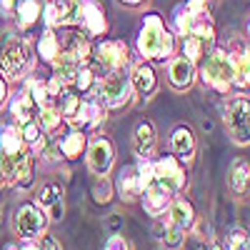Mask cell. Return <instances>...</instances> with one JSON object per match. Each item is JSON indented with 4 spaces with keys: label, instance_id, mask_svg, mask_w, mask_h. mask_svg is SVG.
Returning <instances> with one entry per match:
<instances>
[{
    "label": "cell",
    "instance_id": "8fae6325",
    "mask_svg": "<svg viewBox=\"0 0 250 250\" xmlns=\"http://www.w3.org/2000/svg\"><path fill=\"white\" fill-rule=\"evenodd\" d=\"M153 170H155V180L168 188L170 193L180 190L183 183H185V175H183V168L178 165V160L173 155H163L158 163H153Z\"/></svg>",
    "mask_w": 250,
    "mask_h": 250
},
{
    "label": "cell",
    "instance_id": "9a60e30c",
    "mask_svg": "<svg viewBox=\"0 0 250 250\" xmlns=\"http://www.w3.org/2000/svg\"><path fill=\"white\" fill-rule=\"evenodd\" d=\"M143 190H145V200H143L145 203V210H148L150 215H160L165 208H168L170 195H173L168 188H163L158 180H153L150 185H145Z\"/></svg>",
    "mask_w": 250,
    "mask_h": 250
},
{
    "label": "cell",
    "instance_id": "1f68e13d",
    "mask_svg": "<svg viewBox=\"0 0 250 250\" xmlns=\"http://www.w3.org/2000/svg\"><path fill=\"white\" fill-rule=\"evenodd\" d=\"M20 135H23L25 143H30L33 148H40V143H43V133H40V125L35 120H28L20 125Z\"/></svg>",
    "mask_w": 250,
    "mask_h": 250
},
{
    "label": "cell",
    "instance_id": "277c9868",
    "mask_svg": "<svg viewBox=\"0 0 250 250\" xmlns=\"http://www.w3.org/2000/svg\"><path fill=\"white\" fill-rule=\"evenodd\" d=\"M0 68L10 80L23 78L33 68V50L30 43L23 38H10L0 50Z\"/></svg>",
    "mask_w": 250,
    "mask_h": 250
},
{
    "label": "cell",
    "instance_id": "30bf717a",
    "mask_svg": "<svg viewBox=\"0 0 250 250\" xmlns=\"http://www.w3.org/2000/svg\"><path fill=\"white\" fill-rule=\"evenodd\" d=\"M45 225H48L45 213H40L35 205H23L18 210V215H15V228H18V233L23 235V240L38 238L40 233L45 230Z\"/></svg>",
    "mask_w": 250,
    "mask_h": 250
},
{
    "label": "cell",
    "instance_id": "5b68a950",
    "mask_svg": "<svg viewBox=\"0 0 250 250\" xmlns=\"http://www.w3.org/2000/svg\"><path fill=\"white\" fill-rule=\"evenodd\" d=\"M203 80L210 88H215L218 93H225L228 85L233 83V60L225 50H213L210 55L205 58L203 68H200Z\"/></svg>",
    "mask_w": 250,
    "mask_h": 250
},
{
    "label": "cell",
    "instance_id": "4fadbf2b",
    "mask_svg": "<svg viewBox=\"0 0 250 250\" xmlns=\"http://www.w3.org/2000/svg\"><path fill=\"white\" fill-rule=\"evenodd\" d=\"M78 25L85 30L88 35H103L108 30V20L103 8L95 3V0H80V18Z\"/></svg>",
    "mask_w": 250,
    "mask_h": 250
},
{
    "label": "cell",
    "instance_id": "4dcf8cb0",
    "mask_svg": "<svg viewBox=\"0 0 250 250\" xmlns=\"http://www.w3.org/2000/svg\"><path fill=\"white\" fill-rule=\"evenodd\" d=\"M60 123H62V115H60V110H58V108H53V105L40 108V125H43V128H45L48 133L58 130V128H60Z\"/></svg>",
    "mask_w": 250,
    "mask_h": 250
},
{
    "label": "cell",
    "instance_id": "e0dca14e",
    "mask_svg": "<svg viewBox=\"0 0 250 250\" xmlns=\"http://www.w3.org/2000/svg\"><path fill=\"white\" fill-rule=\"evenodd\" d=\"M133 148L138 158H150L155 153V130L150 123H140L133 135Z\"/></svg>",
    "mask_w": 250,
    "mask_h": 250
},
{
    "label": "cell",
    "instance_id": "8d00e7d4",
    "mask_svg": "<svg viewBox=\"0 0 250 250\" xmlns=\"http://www.w3.org/2000/svg\"><path fill=\"white\" fill-rule=\"evenodd\" d=\"M185 8L193 15H208V0H188Z\"/></svg>",
    "mask_w": 250,
    "mask_h": 250
},
{
    "label": "cell",
    "instance_id": "ffe728a7",
    "mask_svg": "<svg viewBox=\"0 0 250 250\" xmlns=\"http://www.w3.org/2000/svg\"><path fill=\"white\" fill-rule=\"evenodd\" d=\"M35 110H38V105L33 103V98H30L25 90H20V93L13 98V103H10V113L15 115L18 125L33 120V118H35Z\"/></svg>",
    "mask_w": 250,
    "mask_h": 250
},
{
    "label": "cell",
    "instance_id": "f546056e",
    "mask_svg": "<svg viewBox=\"0 0 250 250\" xmlns=\"http://www.w3.org/2000/svg\"><path fill=\"white\" fill-rule=\"evenodd\" d=\"M230 185H233L235 193H245L248 190V163L245 160H235L233 175H230Z\"/></svg>",
    "mask_w": 250,
    "mask_h": 250
},
{
    "label": "cell",
    "instance_id": "d6a6232c",
    "mask_svg": "<svg viewBox=\"0 0 250 250\" xmlns=\"http://www.w3.org/2000/svg\"><path fill=\"white\" fill-rule=\"evenodd\" d=\"M190 23H193V13L188 10L185 5H180L178 10H175V30H178V35H188L190 33Z\"/></svg>",
    "mask_w": 250,
    "mask_h": 250
},
{
    "label": "cell",
    "instance_id": "74e56055",
    "mask_svg": "<svg viewBox=\"0 0 250 250\" xmlns=\"http://www.w3.org/2000/svg\"><path fill=\"white\" fill-rule=\"evenodd\" d=\"M105 250H130L128 240L120 238V235H110V240L105 243Z\"/></svg>",
    "mask_w": 250,
    "mask_h": 250
},
{
    "label": "cell",
    "instance_id": "f1b7e54d",
    "mask_svg": "<svg viewBox=\"0 0 250 250\" xmlns=\"http://www.w3.org/2000/svg\"><path fill=\"white\" fill-rule=\"evenodd\" d=\"M25 93L33 98V103L38 105V110L45 108V105H50V93H48V85H45L43 80H28V83H25Z\"/></svg>",
    "mask_w": 250,
    "mask_h": 250
},
{
    "label": "cell",
    "instance_id": "83f0119b",
    "mask_svg": "<svg viewBox=\"0 0 250 250\" xmlns=\"http://www.w3.org/2000/svg\"><path fill=\"white\" fill-rule=\"evenodd\" d=\"M230 60H233V83L238 88H248V73H250V65H248V50H243V53H235V55H230Z\"/></svg>",
    "mask_w": 250,
    "mask_h": 250
},
{
    "label": "cell",
    "instance_id": "836d02e7",
    "mask_svg": "<svg viewBox=\"0 0 250 250\" xmlns=\"http://www.w3.org/2000/svg\"><path fill=\"white\" fill-rule=\"evenodd\" d=\"M110 190H113L110 180L103 175V178L98 180V185H95V200H98V203H108V200H110Z\"/></svg>",
    "mask_w": 250,
    "mask_h": 250
},
{
    "label": "cell",
    "instance_id": "3957f363",
    "mask_svg": "<svg viewBox=\"0 0 250 250\" xmlns=\"http://www.w3.org/2000/svg\"><path fill=\"white\" fill-rule=\"evenodd\" d=\"M95 98L108 108H120L130 100L133 85H130V75H125V70H113L108 75L98 78L95 83Z\"/></svg>",
    "mask_w": 250,
    "mask_h": 250
},
{
    "label": "cell",
    "instance_id": "7c38bea8",
    "mask_svg": "<svg viewBox=\"0 0 250 250\" xmlns=\"http://www.w3.org/2000/svg\"><path fill=\"white\" fill-rule=\"evenodd\" d=\"M113 160H115V150H113L110 140L98 138V140L90 143V148H88V168L95 175H108V170L113 168Z\"/></svg>",
    "mask_w": 250,
    "mask_h": 250
},
{
    "label": "cell",
    "instance_id": "9c48e42d",
    "mask_svg": "<svg viewBox=\"0 0 250 250\" xmlns=\"http://www.w3.org/2000/svg\"><path fill=\"white\" fill-rule=\"evenodd\" d=\"M65 120L70 123L73 130H80V133L95 128V125L103 120V105H100V100H98V98H85V100L80 98L78 108H75L73 115L65 118Z\"/></svg>",
    "mask_w": 250,
    "mask_h": 250
},
{
    "label": "cell",
    "instance_id": "5bb4252c",
    "mask_svg": "<svg viewBox=\"0 0 250 250\" xmlns=\"http://www.w3.org/2000/svg\"><path fill=\"white\" fill-rule=\"evenodd\" d=\"M25 153V140L18 125H5L0 130V158H18Z\"/></svg>",
    "mask_w": 250,
    "mask_h": 250
},
{
    "label": "cell",
    "instance_id": "ba28073f",
    "mask_svg": "<svg viewBox=\"0 0 250 250\" xmlns=\"http://www.w3.org/2000/svg\"><path fill=\"white\" fill-rule=\"evenodd\" d=\"M248 98H235L228 103V110H225V123H228V130L235 138V143H248Z\"/></svg>",
    "mask_w": 250,
    "mask_h": 250
},
{
    "label": "cell",
    "instance_id": "7bdbcfd3",
    "mask_svg": "<svg viewBox=\"0 0 250 250\" xmlns=\"http://www.w3.org/2000/svg\"><path fill=\"white\" fill-rule=\"evenodd\" d=\"M23 250H40V248H38V245H35L33 240H28V243L23 245Z\"/></svg>",
    "mask_w": 250,
    "mask_h": 250
},
{
    "label": "cell",
    "instance_id": "b9f144b4",
    "mask_svg": "<svg viewBox=\"0 0 250 250\" xmlns=\"http://www.w3.org/2000/svg\"><path fill=\"white\" fill-rule=\"evenodd\" d=\"M200 250H230L228 245H223V243H208L205 248H200Z\"/></svg>",
    "mask_w": 250,
    "mask_h": 250
},
{
    "label": "cell",
    "instance_id": "60d3db41",
    "mask_svg": "<svg viewBox=\"0 0 250 250\" xmlns=\"http://www.w3.org/2000/svg\"><path fill=\"white\" fill-rule=\"evenodd\" d=\"M40 250H60V248H58V243H55L53 238H45L43 245H40Z\"/></svg>",
    "mask_w": 250,
    "mask_h": 250
},
{
    "label": "cell",
    "instance_id": "ee69618b",
    "mask_svg": "<svg viewBox=\"0 0 250 250\" xmlns=\"http://www.w3.org/2000/svg\"><path fill=\"white\" fill-rule=\"evenodd\" d=\"M3 98H5V83H3V78H0V103H3Z\"/></svg>",
    "mask_w": 250,
    "mask_h": 250
},
{
    "label": "cell",
    "instance_id": "2e32d148",
    "mask_svg": "<svg viewBox=\"0 0 250 250\" xmlns=\"http://www.w3.org/2000/svg\"><path fill=\"white\" fill-rule=\"evenodd\" d=\"M170 148H173L175 158L190 160L193 153H195V138H193L190 128H185V125L175 128V130H173V138H170Z\"/></svg>",
    "mask_w": 250,
    "mask_h": 250
},
{
    "label": "cell",
    "instance_id": "4316f807",
    "mask_svg": "<svg viewBox=\"0 0 250 250\" xmlns=\"http://www.w3.org/2000/svg\"><path fill=\"white\" fill-rule=\"evenodd\" d=\"M83 150H85V135H83L80 130H70L65 138L60 140V153L65 158H78Z\"/></svg>",
    "mask_w": 250,
    "mask_h": 250
},
{
    "label": "cell",
    "instance_id": "603a6c76",
    "mask_svg": "<svg viewBox=\"0 0 250 250\" xmlns=\"http://www.w3.org/2000/svg\"><path fill=\"white\" fill-rule=\"evenodd\" d=\"M195 223V215H193V205L185 203V200H178L173 208H170V215H168V225H175L180 230L190 228Z\"/></svg>",
    "mask_w": 250,
    "mask_h": 250
},
{
    "label": "cell",
    "instance_id": "6da1fadb",
    "mask_svg": "<svg viewBox=\"0 0 250 250\" xmlns=\"http://www.w3.org/2000/svg\"><path fill=\"white\" fill-rule=\"evenodd\" d=\"M173 48H175V40L160 20V15L155 13L145 15L140 35H138V53L145 60H165L173 53Z\"/></svg>",
    "mask_w": 250,
    "mask_h": 250
},
{
    "label": "cell",
    "instance_id": "f35d334b",
    "mask_svg": "<svg viewBox=\"0 0 250 250\" xmlns=\"http://www.w3.org/2000/svg\"><path fill=\"white\" fill-rule=\"evenodd\" d=\"M15 8V0H0V13L10 15V10Z\"/></svg>",
    "mask_w": 250,
    "mask_h": 250
},
{
    "label": "cell",
    "instance_id": "ab89813d",
    "mask_svg": "<svg viewBox=\"0 0 250 250\" xmlns=\"http://www.w3.org/2000/svg\"><path fill=\"white\" fill-rule=\"evenodd\" d=\"M198 238H210V225H205V223H198Z\"/></svg>",
    "mask_w": 250,
    "mask_h": 250
},
{
    "label": "cell",
    "instance_id": "7a4b0ae2",
    "mask_svg": "<svg viewBox=\"0 0 250 250\" xmlns=\"http://www.w3.org/2000/svg\"><path fill=\"white\" fill-rule=\"evenodd\" d=\"M128 60H130V53L123 40H103V43H98L93 60H88V65L93 68L95 78H103L113 70H123L128 65Z\"/></svg>",
    "mask_w": 250,
    "mask_h": 250
},
{
    "label": "cell",
    "instance_id": "7402d4cb",
    "mask_svg": "<svg viewBox=\"0 0 250 250\" xmlns=\"http://www.w3.org/2000/svg\"><path fill=\"white\" fill-rule=\"evenodd\" d=\"M118 185H120L123 198H128V200H133L138 193H143V183H140V178H138L135 165H128V168H123V170H120V180H118Z\"/></svg>",
    "mask_w": 250,
    "mask_h": 250
},
{
    "label": "cell",
    "instance_id": "ac0fdd59",
    "mask_svg": "<svg viewBox=\"0 0 250 250\" xmlns=\"http://www.w3.org/2000/svg\"><path fill=\"white\" fill-rule=\"evenodd\" d=\"M193 62L190 60H185V58H178L170 62V85L178 88V90H185V88H190V83H193Z\"/></svg>",
    "mask_w": 250,
    "mask_h": 250
},
{
    "label": "cell",
    "instance_id": "d590c367",
    "mask_svg": "<svg viewBox=\"0 0 250 250\" xmlns=\"http://www.w3.org/2000/svg\"><path fill=\"white\" fill-rule=\"evenodd\" d=\"M230 250H248V235L243 230H235L230 235V245H228Z\"/></svg>",
    "mask_w": 250,
    "mask_h": 250
},
{
    "label": "cell",
    "instance_id": "e575fe53",
    "mask_svg": "<svg viewBox=\"0 0 250 250\" xmlns=\"http://www.w3.org/2000/svg\"><path fill=\"white\" fill-rule=\"evenodd\" d=\"M183 233L185 230H180V228H175V225H168V230H165V245L168 248H180V243H183Z\"/></svg>",
    "mask_w": 250,
    "mask_h": 250
},
{
    "label": "cell",
    "instance_id": "52a82bcc",
    "mask_svg": "<svg viewBox=\"0 0 250 250\" xmlns=\"http://www.w3.org/2000/svg\"><path fill=\"white\" fill-rule=\"evenodd\" d=\"M48 28L60 25H78L80 18V0H48L45 10H40Z\"/></svg>",
    "mask_w": 250,
    "mask_h": 250
},
{
    "label": "cell",
    "instance_id": "f6af8a7d",
    "mask_svg": "<svg viewBox=\"0 0 250 250\" xmlns=\"http://www.w3.org/2000/svg\"><path fill=\"white\" fill-rule=\"evenodd\" d=\"M123 3H128V5H138V3H143V0H123Z\"/></svg>",
    "mask_w": 250,
    "mask_h": 250
},
{
    "label": "cell",
    "instance_id": "cb8c5ba5",
    "mask_svg": "<svg viewBox=\"0 0 250 250\" xmlns=\"http://www.w3.org/2000/svg\"><path fill=\"white\" fill-rule=\"evenodd\" d=\"M15 15H18V25L20 28H30L40 18V3L38 0H18Z\"/></svg>",
    "mask_w": 250,
    "mask_h": 250
},
{
    "label": "cell",
    "instance_id": "d6986e66",
    "mask_svg": "<svg viewBox=\"0 0 250 250\" xmlns=\"http://www.w3.org/2000/svg\"><path fill=\"white\" fill-rule=\"evenodd\" d=\"M130 85H133V90H138V93H143V95H148V93L155 90V73H153V68H150L145 60L138 62V65L133 68Z\"/></svg>",
    "mask_w": 250,
    "mask_h": 250
},
{
    "label": "cell",
    "instance_id": "d4e9b609",
    "mask_svg": "<svg viewBox=\"0 0 250 250\" xmlns=\"http://www.w3.org/2000/svg\"><path fill=\"white\" fill-rule=\"evenodd\" d=\"M38 50H40V58H43V60L55 62V58H58V53H60V35H55L53 28H48V30L43 33V38H40Z\"/></svg>",
    "mask_w": 250,
    "mask_h": 250
},
{
    "label": "cell",
    "instance_id": "8992f818",
    "mask_svg": "<svg viewBox=\"0 0 250 250\" xmlns=\"http://www.w3.org/2000/svg\"><path fill=\"white\" fill-rule=\"evenodd\" d=\"M90 60V43L80 33L60 38V53L55 58V68H80Z\"/></svg>",
    "mask_w": 250,
    "mask_h": 250
},
{
    "label": "cell",
    "instance_id": "484cf974",
    "mask_svg": "<svg viewBox=\"0 0 250 250\" xmlns=\"http://www.w3.org/2000/svg\"><path fill=\"white\" fill-rule=\"evenodd\" d=\"M208 43H210V40H203V38H195V35H185V40H183V55H185V60H190L193 65L200 62L205 50H208Z\"/></svg>",
    "mask_w": 250,
    "mask_h": 250
},
{
    "label": "cell",
    "instance_id": "44dd1931",
    "mask_svg": "<svg viewBox=\"0 0 250 250\" xmlns=\"http://www.w3.org/2000/svg\"><path fill=\"white\" fill-rule=\"evenodd\" d=\"M40 205H45V210L53 220H60L62 218V203H60V185H48L40 190L38 195Z\"/></svg>",
    "mask_w": 250,
    "mask_h": 250
}]
</instances>
